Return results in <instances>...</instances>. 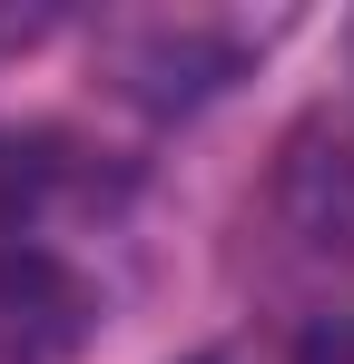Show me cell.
<instances>
[{"label":"cell","instance_id":"cell-2","mask_svg":"<svg viewBox=\"0 0 354 364\" xmlns=\"http://www.w3.org/2000/svg\"><path fill=\"white\" fill-rule=\"evenodd\" d=\"M59 178H69V148L50 128H0V237H30Z\"/></svg>","mask_w":354,"mask_h":364},{"label":"cell","instance_id":"cell-3","mask_svg":"<svg viewBox=\"0 0 354 364\" xmlns=\"http://www.w3.org/2000/svg\"><path fill=\"white\" fill-rule=\"evenodd\" d=\"M295 364H354V315H315L295 335Z\"/></svg>","mask_w":354,"mask_h":364},{"label":"cell","instance_id":"cell-1","mask_svg":"<svg viewBox=\"0 0 354 364\" xmlns=\"http://www.w3.org/2000/svg\"><path fill=\"white\" fill-rule=\"evenodd\" d=\"M99 286L40 237H0V364H79L99 345Z\"/></svg>","mask_w":354,"mask_h":364}]
</instances>
